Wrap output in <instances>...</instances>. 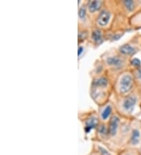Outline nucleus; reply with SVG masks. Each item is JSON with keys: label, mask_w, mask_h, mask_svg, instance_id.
I'll list each match as a JSON object with an SVG mask.
<instances>
[{"label": "nucleus", "mask_w": 141, "mask_h": 155, "mask_svg": "<svg viewBox=\"0 0 141 155\" xmlns=\"http://www.w3.org/2000/svg\"><path fill=\"white\" fill-rule=\"evenodd\" d=\"M133 85V79L130 74H125L120 80V92L122 93H126L131 90Z\"/></svg>", "instance_id": "obj_1"}, {"label": "nucleus", "mask_w": 141, "mask_h": 155, "mask_svg": "<svg viewBox=\"0 0 141 155\" xmlns=\"http://www.w3.org/2000/svg\"><path fill=\"white\" fill-rule=\"evenodd\" d=\"M137 102V98L134 95H129L128 97H126V99L123 101V107L125 110L128 112L133 111V110L135 107V105Z\"/></svg>", "instance_id": "obj_2"}, {"label": "nucleus", "mask_w": 141, "mask_h": 155, "mask_svg": "<svg viewBox=\"0 0 141 155\" xmlns=\"http://www.w3.org/2000/svg\"><path fill=\"white\" fill-rule=\"evenodd\" d=\"M119 126V118L117 116H114L111 117V121L109 123V126H108V135L111 136H114L116 134L118 129Z\"/></svg>", "instance_id": "obj_3"}, {"label": "nucleus", "mask_w": 141, "mask_h": 155, "mask_svg": "<svg viewBox=\"0 0 141 155\" xmlns=\"http://www.w3.org/2000/svg\"><path fill=\"white\" fill-rule=\"evenodd\" d=\"M111 19V13L107 10H102L97 18L98 25L101 27L107 26Z\"/></svg>", "instance_id": "obj_4"}, {"label": "nucleus", "mask_w": 141, "mask_h": 155, "mask_svg": "<svg viewBox=\"0 0 141 155\" xmlns=\"http://www.w3.org/2000/svg\"><path fill=\"white\" fill-rule=\"evenodd\" d=\"M98 124H99V121H98V119L96 117L92 116V117H89L88 119L86 120V125H85V131H86V133H89L92 129L96 128Z\"/></svg>", "instance_id": "obj_5"}, {"label": "nucleus", "mask_w": 141, "mask_h": 155, "mask_svg": "<svg viewBox=\"0 0 141 155\" xmlns=\"http://www.w3.org/2000/svg\"><path fill=\"white\" fill-rule=\"evenodd\" d=\"M107 64L113 68H122L124 64V61L119 57H110L107 59Z\"/></svg>", "instance_id": "obj_6"}, {"label": "nucleus", "mask_w": 141, "mask_h": 155, "mask_svg": "<svg viewBox=\"0 0 141 155\" xmlns=\"http://www.w3.org/2000/svg\"><path fill=\"white\" fill-rule=\"evenodd\" d=\"M120 53L123 55L126 56H132L133 55L134 53H136V48L133 47V46H132V45H129V44H125L122 46H121L120 49Z\"/></svg>", "instance_id": "obj_7"}, {"label": "nucleus", "mask_w": 141, "mask_h": 155, "mask_svg": "<svg viewBox=\"0 0 141 155\" xmlns=\"http://www.w3.org/2000/svg\"><path fill=\"white\" fill-rule=\"evenodd\" d=\"M140 142V133L138 129H133L130 137V144L132 146H137Z\"/></svg>", "instance_id": "obj_8"}, {"label": "nucleus", "mask_w": 141, "mask_h": 155, "mask_svg": "<svg viewBox=\"0 0 141 155\" xmlns=\"http://www.w3.org/2000/svg\"><path fill=\"white\" fill-rule=\"evenodd\" d=\"M92 39L96 45H100L103 42V35L101 31L99 29H95L92 32Z\"/></svg>", "instance_id": "obj_9"}, {"label": "nucleus", "mask_w": 141, "mask_h": 155, "mask_svg": "<svg viewBox=\"0 0 141 155\" xmlns=\"http://www.w3.org/2000/svg\"><path fill=\"white\" fill-rule=\"evenodd\" d=\"M102 2L100 1H95V0H92L89 2L88 8L89 10L90 13H95V12L98 11L101 8Z\"/></svg>", "instance_id": "obj_10"}, {"label": "nucleus", "mask_w": 141, "mask_h": 155, "mask_svg": "<svg viewBox=\"0 0 141 155\" xmlns=\"http://www.w3.org/2000/svg\"><path fill=\"white\" fill-rule=\"evenodd\" d=\"M107 84H108V81L105 77H100L99 78H96L94 82V85L96 86H99V87H105L107 85Z\"/></svg>", "instance_id": "obj_11"}, {"label": "nucleus", "mask_w": 141, "mask_h": 155, "mask_svg": "<svg viewBox=\"0 0 141 155\" xmlns=\"http://www.w3.org/2000/svg\"><path fill=\"white\" fill-rule=\"evenodd\" d=\"M111 111H112V108L111 106H107L103 110L101 113V117L103 120H107L111 115Z\"/></svg>", "instance_id": "obj_12"}, {"label": "nucleus", "mask_w": 141, "mask_h": 155, "mask_svg": "<svg viewBox=\"0 0 141 155\" xmlns=\"http://www.w3.org/2000/svg\"><path fill=\"white\" fill-rule=\"evenodd\" d=\"M98 133L100 135L101 137L103 136H106V135L108 134V131H107V129H106V127L104 125H101L99 126L98 128Z\"/></svg>", "instance_id": "obj_13"}, {"label": "nucleus", "mask_w": 141, "mask_h": 155, "mask_svg": "<svg viewBox=\"0 0 141 155\" xmlns=\"http://www.w3.org/2000/svg\"><path fill=\"white\" fill-rule=\"evenodd\" d=\"M79 17L81 20H84L86 17V8L84 6L80 8L79 12Z\"/></svg>", "instance_id": "obj_14"}, {"label": "nucleus", "mask_w": 141, "mask_h": 155, "mask_svg": "<svg viewBox=\"0 0 141 155\" xmlns=\"http://www.w3.org/2000/svg\"><path fill=\"white\" fill-rule=\"evenodd\" d=\"M124 5L129 11H132L134 8V2L131 1V0H128V1H125Z\"/></svg>", "instance_id": "obj_15"}, {"label": "nucleus", "mask_w": 141, "mask_h": 155, "mask_svg": "<svg viewBox=\"0 0 141 155\" xmlns=\"http://www.w3.org/2000/svg\"><path fill=\"white\" fill-rule=\"evenodd\" d=\"M131 64L135 68H140L141 67V61H139V59L134 58L131 61Z\"/></svg>", "instance_id": "obj_16"}, {"label": "nucleus", "mask_w": 141, "mask_h": 155, "mask_svg": "<svg viewBox=\"0 0 141 155\" xmlns=\"http://www.w3.org/2000/svg\"><path fill=\"white\" fill-rule=\"evenodd\" d=\"M98 153H100V155H111L107 150L101 147H98Z\"/></svg>", "instance_id": "obj_17"}, {"label": "nucleus", "mask_w": 141, "mask_h": 155, "mask_svg": "<svg viewBox=\"0 0 141 155\" xmlns=\"http://www.w3.org/2000/svg\"><path fill=\"white\" fill-rule=\"evenodd\" d=\"M137 73H138V76H139V78L141 79V68H139V69H138Z\"/></svg>", "instance_id": "obj_18"}, {"label": "nucleus", "mask_w": 141, "mask_h": 155, "mask_svg": "<svg viewBox=\"0 0 141 155\" xmlns=\"http://www.w3.org/2000/svg\"><path fill=\"white\" fill-rule=\"evenodd\" d=\"M82 50H83V47H81V46H80V47L79 48V56L81 55V53H82Z\"/></svg>", "instance_id": "obj_19"}, {"label": "nucleus", "mask_w": 141, "mask_h": 155, "mask_svg": "<svg viewBox=\"0 0 141 155\" xmlns=\"http://www.w3.org/2000/svg\"><path fill=\"white\" fill-rule=\"evenodd\" d=\"M91 155H100V154L99 153H98V151H97V152H96V153H92V154H91Z\"/></svg>", "instance_id": "obj_20"}, {"label": "nucleus", "mask_w": 141, "mask_h": 155, "mask_svg": "<svg viewBox=\"0 0 141 155\" xmlns=\"http://www.w3.org/2000/svg\"><path fill=\"white\" fill-rule=\"evenodd\" d=\"M139 153H140V155H141V147H140V149H139Z\"/></svg>", "instance_id": "obj_21"}, {"label": "nucleus", "mask_w": 141, "mask_h": 155, "mask_svg": "<svg viewBox=\"0 0 141 155\" xmlns=\"http://www.w3.org/2000/svg\"><path fill=\"white\" fill-rule=\"evenodd\" d=\"M122 155H130V154H129V153H125V154H122Z\"/></svg>", "instance_id": "obj_22"}]
</instances>
